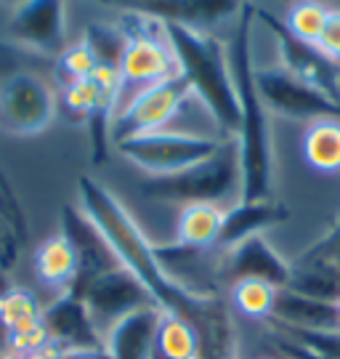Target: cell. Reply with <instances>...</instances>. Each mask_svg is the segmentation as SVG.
I'll return each mask as SVG.
<instances>
[{
    "label": "cell",
    "instance_id": "14",
    "mask_svg": "<svg viewBox=\"0 0 340 359\" xmlns=\"http://www.w3.org/2000/svg\"><path fill=\"white\" fill-rule=\"evenodd\" d=\"M282 293V285L274 280H266L258 274L237 277L231 280L229 295H231V306L240 311L247 320H266L277 311V301Z\"/></svg>",
    "mask_w": 340,
    "mask_h": 359
},
{
    "label": "cell",
    "instance_id": "7",
    "mask_svg": "<svg viewBox=\"0 0 340 359\" xmlns=\"http://www.w3.org/2000/svg\"><path fill=\"white\" fill-rule=\"evenodd\" d=\"M46 333L48 344L59 348L67 357H80V354H104V344L96 330V325L90 322L88 311L83 306V301L77 295H59L46 311Z\"/></svg>",
    "mask_w": 340,
    "mask_h": 359
},
{
    "label": "cell",
    "instance_id": "6",
    "mask_svg": "<svg viewBox=\"0 0 340 359\" xmlns=\"http://www.w3.org/2000/svg\"><path fill=\"white\" fill-rule=\"evenodd\" d=\"M75 295L83 301L90 322L96 325V330L101 335V344H104V333L112 327L114 322L123 320L125 314L136 311V309L154 304L151 295L144 290V285L130 271L123 269V266H117V269L107 271V274H101L96 280H90Z\"/></svg>",
    "mask_w": 340,
    "mask_h": 359
},
{
    "label": "cell",
    "instance_id": "17",
    "mask_svg": "<svg viewBox=\"0 0 340 359\" xmlns=\"http://www.w3.org/2000/svg\"><path fill=\"white\" fill-rule=\"evenodd\" d=\"M96 65H99V56L90 48L88 40L83 38L77 46H69L59 53V77L64 86L77 83V80H88Z\"/></svg>",
    "mask_w": 340,
    "mask_h": 359
},
{
    "label": "cell",
    "instance_id": "9",
    "mask_svg": "<svg viewBox=\"0 0 340 359\" xmlns=\"http://www.w3.org/2000/svg\"><path fill=\"white\" fill-rule=\"evenodd\" d=\"M229 205L213 203V200H194V203H181L176 213V231L173 243L184 250H210L215 245L224 243L229 224Z\"/></svg>",
    "mask_w": 340,
    "mask_h": 359
},
{
    "label": "cell",
    "instance_id": "23",
    "mask_svg": "<svg viewBox=\"0 0 340 359\" xmlns=\"http://www.w3.org/2000/svg\"><path fill=\"white\" fill-rule=\"evenodd\" d=\"M264 359H277V357H264Z\"/></svg>",
    "mask_w": 340,
    "mask_h": 359
},
{
    "label": "cell",
    "instance_id": "22",
    "mask_svg": "<svg viewBox=\"0 0 340 359\" xmlns=\"http://www.w3.org/2000/svg\"><path fill=\"white\" fill-rule=\"evenodd\" d=\"M0 359H22V357H13V354H0Z\"/></svg>",
    "mask_w": 340,
    "mask_h": 359
},
{
    "label": "cell",
    "instance_id": "21",
    "mask_svg": "<svg viewBox=\"0 0 340 359\" xmlns=\"http://www.w3.org/2000/svg\"><path fill=\"white\" fill-rule=\"evenodd\" d=\"M335 311H338V325H340V295H338V301H335Z\"/></svg>",
    "mask_w": 340,
    "mask_h": 359
},
{
    "label": "cell",
    "instance_id": "11",
    "mask_svg": "<svg viewBox=\"0 0 340 359\" xmlns=\"http://www.w3.org/2000/svg\"><path fill=\"white\" fill-rule=\"evenodd\" d=\"M35 274L43 285H48L59 295H69L77 285L80 274V258L69 237L59 231L48 240H43L35 250Z\"/></svg>",
    "mask_w": 340,
    "mask_h": 359
},
{
    "label": "cell",
    "instance_id": "4",
    "mask_svg": "<svg viewBox=\"0 0 340 359\" xmlns=\"http://www.w3.org/2000/svg\"><path fill=\"white\" fill-rule=\"evenodd\" d=\"M189 77H178L168 80L154 88L144 90L139 99L128 104L120 115L109 123L114 142H128V139H139V136H151V133H165L173 126L176 115L191 93Z\"/></svg>",
    "mask_w": 340,
    "mask_h": 359
},
{
    "label": "cell",
    "instance_id": "15",
    "mask_svg": "<svg viewBox=\"0 0 340 359\" xmlns=\"http://www.w3.org/2000/svg\"><path fill=\"white\" fill-rule=\"evenodd\" d=\"M329 6L316 3V0H303V3H292L287 13H285V27L290 29V35L301 46L316 48V43L322 38L325 27L329 19Z\"/></svg>",
    "mask_w": 340,
    "mask_h": 359
},
{
    "label": "cell",
    "instance_id": "19",
    "mask_svg": "<svg viewBox=\"0 0 340 359\" xmlns=\"http://www.w3.org/2000/svg\"><path fill=\"white\" fill-rule=\"evenodd\" d=\"M29 359H69L67 354H62L59 348H53V346H46L43 351H38L35 357H29Z\"/></svg>",
    "mask_w": 340,
    "mask_h": 359
},
{
    "label": "cell",
    "instance_id": "18",
    "mask_svg": "<svg viewBox=\"0 0 340 359\" xmlns=\"http://www.w3.org/2000/svg\"><path fill=\"white\" fill-rule=\"evenodd\" d=\"M314 51L319 56L329 59V62L340 65V8L329 11L327 27H325V32H322V38H319Z\"/></svg>",
    "mask_w": 340,
    "mask_h": 359
},
{
    "label": "cell",
    "instance_id": "20",
    "mask_svg": "<svg viewBox=\"0 0 340 359\" xmlns=\"http://www.w3.org/2000/svg\"><path fill=\"white\" fill-rule=\"evenodd\" d=\"M69 359H107L104 354H80V357H69Z\"/></svg>",
    "mask_w": 340,
    "mask_h": 359
},
{
    "label": "cell",
    "instance_id": "1",
    "mask_svg": "<svg viewBox=\"0 0 340 359\" xmlns=\"http://www.w3.org/2000/svg\"><path fill=\"white\" fill-rule=\"evenodd\" d=\"M80 210L96 226V231L104 237V243L109 245L114 258L120 261V266L130 271L144 285V290L151 295V301L157 306L165 311H178L176 298L184 295V298L194 301L165 271L154 245L141 231L139 221L128 213L112 192H107L96 181L80 179Z\"/></svg>",
    "mask_w": 340,
    "mask_h": 359
},
{
    "label": "cell",
    "instance_id": "16",
    "mask_svg": "<svg viewBox=\"0 0 340 359\" xmlns=\"http://www.w3.org/2000/svg\"><path fill=\"white\" fill-rule=\"evenodd\" d=\"M64 107L80 117L104 115L107 123H109V109H112L109 102H107V96L90 83V77L88 80H77V83L64 86Z\"/></svg>",
    "mask_w": 340,
    "mask_h": 359
},
{
    "label": "cell",
    "instance_id": "8",
    "mask_svg": "<svg viewBox=\"0 0 340 359\" xmlns=\"http://www.w3.org/2000/svg\"><path fill=\"white\" fill-rule=\"evenodd\" d=\"M13 40L43 53L64 51V6L53 0H29L22 3L8 19Z\"/></svg>",
    "mask_w": 340,
    "mask_h": 359
},
{
    "label": "cell",
    "instance_id": "5",
    "mask_svg": "<svg viewBox=\"0 0 340 359\" xmlns=\"http://www.w3.org/2000/svg\"><path fill=\"white\" fill-rule=\"evenodd\" d=\"M56 115V96L43 77L32 72L11 75L0 86V126L19 136L48 128Z\"/></svg>",
    "mask_w": 340,
    "mask_h": 359
},
{
    "label": "cell",
    "instance_id": "2",
    "mask_svg": "<svg viewBox=\"0 0 340 359\" xmlns=\"http://www.w3.org/2000/svg\"><path fill=\"white\" fill-rule=\"evenodd\" d=\"M120 75H123V88L109 112V123L125 109L133 99H139L144 90L154 88L168 80L186 77L184 59L176 51L173 40L168 32L160 29H139V32H125V48L120 53Z\"/></svg>",
    "mask_w": 340,
    "mask_h": 359
},
{
    "label": "cell",
    "instance_id": "3",
    "mask_svg": "<svg viewBox=\"0 0 340 359\" xmlns=\"http://www.w3.org/2000/svg\"><path fill=\"white\" fill-rule=\"evenodd\" d=\"M226 147L229 139L213 142V139H197V136H181V133H151V136H139V139L117 144L125 160H130L133 165H139L154 179H170V176L194 170L215 160Z\"/></svg>",
    "mask_w": 340,
    "mask_h": 359
},
{
    "label": "cell",
    "instance_id": "12",
    "mask_svg": "<svg viewBox=\"0 0 340 359\" xmlns=\"http://www.w3.org/2000/svg\"><path fill=\"white\" fill-rule=\"evenodd\" d=\"M301 154L316 173L338 176L340 173V117H314L301 139Z\"/></svg>",
    "mask_w": 340,
    "mask_h": 359
},
{
    "label": "cell",
    "instance_id": "13",
    "mask_svg": "<svg viewBox=\"0 0 340 359\" xmlns=\"http://www.w3.org/2000/svg\"><path fill=\"white\" fill-rule=\"evenodd\" d=\"M200 330L181 311H160L151 359H200Z\"/></svg>",
    "mask_w": 340,
    "mask_h": 359
},
{
    "label": "cell",
    "instance_id": "10",
    "mask_svg": "<svg viewBox=\"0 0 340 359\" xmlns=\"http://www.w3.org/2000/svg\"><path fill=\"white\" fill-rule=\"evenodd\" d=\"M160 306H144L117 320L104 333V357L107 359H151L154 330L160 320Z\"/></svg>",
    "mask_w": 340,
    "mask_h": 359
}]
</instances>
